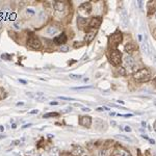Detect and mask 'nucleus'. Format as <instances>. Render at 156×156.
I'll return each mask as SVG.
<instances>
[{
	"mask_svg": "<svg viewBox=\"0 0 156 156\" xmlns=\"http://www.w3.org/2000/svg\"><path fill=\"white\" fill-rule=\"evenodd\" d=\"M112 125H114H114H116V122H114V121H112Z\"/></svg>",
	"mask_w": 156,
	"mask_h": 156,
	"instance_id": "49530a36",
	"label": "nucleus"
},
{
	"mask_svg": "<svg viewBox=\"0 0 156 156\" xmlns=\"http://www.w3.org/2000/svg\"><path fill=\"white\" fill-rule=\"evenodd\" d=\"M118 154L120 156H131V154L129 153L128 151H126V150H124V149H119L118 150Z\"/></svg>",
	"mask_w": 156,
	"mask_h": 156,
	"instance_id": "6ab92c4d",
	"label": "nucleus"
},
{
	"mask_svg": "<svg viewBox=\"0 0 156 156\" xmlns=\"http://www.w3.org/2000/svg\"><path fill=\"white\" fill-rule=\"evenodd\" d=\"M51 105H57V102H50Z\"/></svg>",
	"mask_w": 156,
	"mask_h": 156,
	"instance_id": "4c0bfd02",
	"label": "nucleus"
},
{
	"mask_svg": "<svg viewBox=\"0 0 156 156\" xmlns=\"http://www.w3.org/2000/svg\"><path fill=\"white\" fill-rule=\"evenodd\" d=\"M120 18H121V22L123 24V26L127 27V25H128V15H127V12L124 8H122L120 10Z\"/></svg>",
	"mask_w": 156,
	"mask_h": 156,
	"instance_id": "9d476101",
	"label": "nucleus"
},
{
	"mask_svg": "<svg viewBox=\"0 0 156 156\" xmlns=\"http://www.w3.org/2000/svg\"><path fill=\"white\" fill-rule=\"evenodd\" d=\"M152 35H153V37L156 40V28H154L153 31H152Z\"/></svg>",
	"mask_w": 156,
	"mask_h": 156,
	"instance_id": "c85d7f7f",
	"label": "nucleus"
},
{
	"mask_svg": "<svg viewBox=\"0 0 156 156\" xmlns=\"http://www.w3.org/2000/svg\"><path fill=\"white\" fill-rule=\"evenodd\" d=\"M110 155V150L109 149H101L99 151V156H109Z\"/></svg>",
	"mask_w": 156,
	"mask_h": 156,
	"instance_id": "a211bd4d",
	"label": "nucleus"
},
{
	"mask_svg": "<svg viewBox=\"0 0 156 156\" xmlns=\"http://www.w3.org/2000/svg\"><path fill=\"white\" fill-rule=\"evenodd\" d=\"M118 72H119V74L122 75V76H124V75L126 74V72H125V69L123 67H119V68H118Z\"/></svg>",
	"mask_w": 156,
	"mask_h": 156,
	"instance_id": "b1692460",
	"label": "nucleus"
},
{
	"mask_svg": "<svg viewBox=\"0 0 156 156\" xmlns=\"http://www.w3.org/2000/svg\"><path fill=\"white\" fill-rule=\"evenodd\" d=\"M96 110H98V112H103L104 108H103V107H98V108H97Z\"/></svg>",
	"mask_w": 156,
	"mask_h": 156,
	"instance_id": "473e14b6",
	"label": "nucleus"
},
{
	"mask_svg": "<svg viewBox=\"0 0 156 156\" xmlns=\"http://www.w3.org/2000/svg\"><path fill=\"white\" fill-rule=\"evenodd\" d=\"M118 102H119V103H121V104H124V101H121V100H119Z\"/></svg>",
	"mask_w": 156,
	"mask_h": 156,
	"instance_id": "a18cd8bd",
	"label": "nucleus"
},
{
	"mask_svg": "<svg viewBox=\"0 0 156 156\" xmlns=\"http://www.w3.org/2000/svg\"><path fill=\"white\" fill-rule=\"evenodd\" d=\"M114 156H120V155H119V154H116V155H114Z\"/></svg>",
	"mask_w": 156,
	"mask_h": 156,
	"instance_id": "8fccbe9b",
	"label": "nucleus"
},
{
	"mask_svg": "<svg viewBox=\"0 0 156 156\" xmlns=\"http://www.w3.org/2000/svg\"><path fill=\"white\" fill-rule=\"evenodd\" d=\"M16 127H17V126H16V124H12V128H14V129H15Z\"/></svg>",
	"mask_w": 156,
	"mask_h": 156,
	"instance_id": "37998d69",
	"label": "nucleus"
},
{
	"mask_svg": "<svg viewBox=\"0 0 156 156\" xmlns=\"http://www.w3.org/2000/svg\"><path fill=\"white\" fill-rule=\"evenodd\" d=\"M83 152H84L83 149H82L81 147L75 145V146H73L72 151H71V154H72L73 156H81L82 154H83Z\"/></svg>",
	"mask_w": 156,
	"mask_h": 156,
	"instance_id": "ddd939ff",
	"label": "nucleus"
},
{
	"mask_svg": "<svg viewBox=\"0 0 156 156\" xmlns=\"http://www.w3.org/2000/svg\"><path fill=\"white\" fill-rule=\"evenodd\" d=\"M53 8L56 12H64L66 8V4L62 1H54L53 2Z\"/></svg>",
	"mask_w": 156,
	"mask_h": 156,
	"instance_id": "4468645a",
	"label": "nucleus"
},
{
	"mask_svg": "<svg viewBox=\"0 0 156 156\" xmlns=\"http://www.w3.org/2000/svg\"><path fill=\"white\" fill-rule=\"evenodd\" d=\"M137 154H139V156H141V151H139V150H137Z\"/></svg>",
	"mask_w": 156,
	"mask_h": 156,
	"instance_id": "c03bdc74",
	"label": "nucleus"
},
{
	"mask_svg": "<svg viewBox=\"0 0 156 156\" xmlns=\"http://www.w3.org/2000/svg\"><path fill=\"white\" fill-rule=\"evenodd\" d=\"M133 78L136 81L139 82L148 81L151 78V72L146 68H143V69H139L135 72H133Z\"/></svg>",
	"mask_w": 156,
	"mask_h": 156,
	"instance_id": "f257e3e1",
	"label": "nucleus"
},
{
	"mask_svg": "<svg viewBox=\"0 0 156 156\" xmlns=\"http://www.w3.org/2000/svg\"><path fill=\"white\" fill-rule=\"evenodd\" d=\"M139 41H141V35H139Z\"/></svg>",
	"mask_w": 156,
	"mask_h": 156,
	"instance_id": "09e8293b",
	"label": "nucleus"
},
{
	"mask_svg": "<svg viewBox=\"0 0 156 156\" xmlns=\"http://www.w3.org/2000/svg\"><path fill=\"white\" fill-rule=\"evenodd\" d=\"M81 110H83V112H91V109H89V107H82Z\"/></svg>",
	"mask_w": 156,
	"mask_h": 156,
	"instance_id": "7c9ffc66",
	"label": "nucleus"
},
{
	"mask_svg": "<svg viewBox=\"0 0 156 156\" xmlns=\"http://www.w3.org/2000/svg\"><path fill=\"white\" fill-rule=\"evenodd\" d=\"M58 99H62V100H69V101H73V98H70V97H64V96H60L58 97Z\"/></svg>",
	"mask_w": 156,
	"mask_h": 156,
	"instance_id": "a878e982",
	"label": "nucleus"
},
{
	"mask_svg": "<svg viewBox=\"0 0 156 156\" xmlns=\"http://www.w3.org/2000/svg\"><path fill=\"white\" fill-rule=\"evenodd\" d=\"M110 116H116V114H114V112H110Z\"/></svg>",
	"mask_w": 156,
	"mask_h": 156,
	"instance_id": "79ce46f5",
	"label": "nucleus"
},
{
	"mask_svg": "<svg viewBox=\"0 0 156 156\" xmlns=\"http://www.w3.org/2000/svg\"><path fill=\"white\" fill-rule=\"evenodd\" d=\"M81 46H83V44H76V43H75V44H74V47H75V48H77V47H81Z\"/></svg>",
	"mask_w": 156,
	"mask_h": 156,
	"instance_id": "2f4dec72",
	"label": "nucleus"
},
{
	"mask_svg": "<svg viewBox=\"0 0 156 156\" xmlns=\"http://www.w3.org/2000/svg\"><path fill=\"white\" fill-rule=\"evenodd\" d=\"M96 35H97V29L89 30V31L87 33V35H85V42H87V43H91L95 39Z\"/></svg>",
	"mask_w": 156,
	"mask_h": 156,
	"instance_id": "2eb2a0df",
	"label": "nucleus"
},
{
	"mask_svg": "<svg viewBox=\"0 0 156 156\" xmlns=\"http://www.w3.org/2000/svg\"><path fill=\"white\" fill-rule=\"evenodd\" d=\"M6 96H8V94L5 93V91L2 89V87H0V100H3L6 98Z\"/></svg>",
	"mask_w": 156,
	"mask_h": 156,
	"instance_id": "412c9836",
	"label": "nucleus"
},
{
	"mask_svg": "<svg viewBox=\"0 0 156 156\" xmlns=\"http://www.w3.org/2000/svg\"><path fill=\"white\" fill-rule=\"evenodd\" d=\"M66 42H67V35H66V33H64V32H62V35H58V37H54V43L56 45H62V46H64V44Z\"/></svg>",
	"mask_w": 156,
	"mask_h": 156,
	"instance_id": "f8f14e48",
	"label": "nucleus"
},
{
	"mask_svg": "<svg viewBox=\"0 0 156 156\" xmlns=\"http://www.w3.org/2000/svg\"><path fill=\"white\" fill-rule=\"evenodd\" d=\"M71 110H72V108H71V107H68V108L66 109V112H71Z\"/></svg>",
	"mask_w": 156,
	"mask_h": 156,
	"instance_id": "f704fd0d",
	"label": "nucleus"
},
{
	"mask_svg": "<svg viewBox=\"0 0 156 156\" xmlns=\"http://www.w3.org/2000/svg\"><path fill=\"white\" fill-rule=\"evenodd\" d=\"M122 40H123V35H122L121 32H114V35H112L109 37V44L114 46V47H116L118 45L121 44Z\"/></svg>",
	"mask_w": 156,
	"mask_h": 156,
	"instance_id": "39448f33",
	"label": "nucleus"
},
{
	"mask_svg": "<svg viewBox=\"0 0 156 156\" xmlns=\"http://www.w3.org/2000/svg\"><path fill=\"white\" fill-rule=\"evenodd\" d=\"M156 12V0L154 1H149L147 3V14L148 16H151Z\"/></svg>",
	"mask_w": 156,
	"mask_h": 156,
	"instance_id": "1a4fd4ad",
	"label": "nucleus"
},
{
	"mask_svg": "<svg viewBox=\"0 0 156 156\" xmlns=\"http://www.w3.org/2000/svg\"><path fill=\"white\" fill-rule=\"evenodd\" d=\"M57 31H58V28L56 27V26H54V25H51V26H49V27L47 28V30H46V32H47L48 35H56Z\"/></svg>",
	"mask_w": 156,
	"mask_h": 156,
	"instance_id": "f3484780",
	"label": "nucleus"
},
{
	"mask_svg": "<svg viewBox=\"0 0 156 156\" xmlns=\"http://www.w3.org/2000/svg\"><path fill=\"white\" fill-rule=\"evenodd\" d=\"M141 49H143V52H144L145 54H147V55L150 54V49H149V43H148V41H147V37H146V41L141 43Z\"/></svg>",
	"mask_w": 156,
	"mask_h": 156,
	"instance_id": "dca6fc26",
	"label": "nucleus"
},
{
	"mask_svg": "<svg viewBox=\"0 0 156 156\" xmlns=\"http://www.w3.org/2000/svg\"><path fill=\"white\" fill-rule=\"evenodd\" d=\"M123 62H124L125 66H126L127 68L135 71V62H134L133 57H132L131 55H126V56L123 58Z\"/></svg>",
	"mask_w": 156,
	"mask_h": 156,
	"instance_id": "423d86ee",
	"label": "nucleus"
},
{
	"mask_svg": "<svg viewBox=\"0 0 156 156\" xmlns=\"http://www.w3.org/2000/svg\"><path fill=\"white\" fill-rule=\"evenodd\" d=\"M69 77H70V78H72V79H75V80L81 79V78H82L81 75H75V74H70Z\"/></svg>",
	"mask_w": 156,
	"mask_h": 156,
	"instance_id": "5701e85b",
	"label": "nucleus"
},
{
	"mask_svg": "<svg viewBox=\"0 0 156 156\" xmlns=\"http://www.w3.org/2000/svg\"><path fill=\"white\" fill-rule=\"evenodd\" d=\"M92 85H84V87H73V89H92Z\"/></svg>",
	"mask_w": 156,
	"mask_h": 156,
	"instance_id": "393cba45",
	"label": "nucleus"
},
{
	"mask_svg": "<svg viewBox=\"0 0 156 156\" xmlns=\"http://www.w3.org/2000/svg\"><path fill=\"white\" fill-rule=\"evenodd\" d=\"M85 156H87V155H85Z\"/></svg>",
	"mask_w": 156,
	"mask_h": 156,
	"instance_id": "5fc2aeb1",
	"label": "nucleus"
},
{
	"mask_svg": "<svg viewBox=\"0 0 156 156\" xmlns=\"http://www.w3.org/2000/svg\"><path fill=\"white\" fill-rule=\"evenodd\" d=\"M60 156H73V155L70 153V152H62V153H60Z\"/></svg>",
	"mask_w": 156,
	"mask_h": 156,
	"instance_id": "bb28decb",
	"label": "nucleus"
},
{
	"mask_svg": "<svg viewBox=\"0 0 156 156\" xmlns=\"http://www.w3.org/2000/svg\"><path fill=\"white\" fill-rule=\"evenodd\" d=\"M68 50H69V48H68L67 46H62V47H60V51H62V52H68Z\"/></svg>",
	"mask_w": 156,
	"mask_h": 156,
	"instance_id": "cd10ccee",
	"label": "nucleus"
},
{
	"mask_svg": "<svg viewBox=\"0 0 156 156\" xmlns=\"http://www.w3.org/2000/svg\"><path fill=\"white\" fill-rule=\"evenodd\" d=\"M153 129L155 130V132H156V121L154 122V124H153Z\"/></svg>",
	"mask_w": 156,
	"mask_h": 156,
	"instance_id": "c9c22d12",
	"label": "nucleus"
},
{
	"mask_svg": "<svg viewBox=\"0 0 156 156\" xmlns=\"http://www.w3.org/2000/svg\"><path fill=\"white\" fill-rule=\"evenodd\" d=\"M17 105H23V102H20V103H17Z\"/></svg>",
	"mask_w": 156,
	"mask_h": 156,
	"instance_id": "de8ad7c7",
	"label": "nucleus"
},
{
	"mask_svg": "<svg viewBox=\"0 0 156 156\" xmlns=\"http://www.w3.org/2000/svg\"><path fill=\"white\" fill-rule=\"evenodd\" d=\"M79 124L83 127H87V128H89L91 125H92V118L89 116H80L79 119Z\"/></svg>",
	"mask_w": 156,
	"mask_h": 156,
	"instance_id": "6e6552de",
	"label": "nucleus"
},
{
	"mask_svg": "<svg viewBox=\"0 0 156 156\" xmlns=\"http://www.w3.org/2000/svg\"><path fill=\"white\" fill-rule=\"evenodd\" d=\"M19 81H20L21 83H24V84H26V83H27V82L25 81V80H23V79H19Z\"/></svg>",
	"mask_w": 156,
	"mask_h": 156,
	"instance_id": "72a5a7b5",
	"label": "nucleus"
},
{
	"mask_svg": "<svg viewBox=\"0 0 156 156\" xmlns=\"http://www.w3.org/2000/svg\"><path fill=\"white\" fill-rule=\"evenodd\" d=\"M37 112H39L37 110H32V112H30V114H37Z\"/></svg>",
	"mask_w": 156,
	"mask_h": 156,
	"instance_id": "ea45409f",
	"label": "nucleus"
},
{
	"mask_svg": "<svg viewBox=\"0 0 156 156\" xmlns=\"http://www.w3.org/2000/svg\"><path fill=\"white\" fill-rule=\"evenodd\" d=\"M102 23V18L101 17H94L91 19L89 23V26L93 29H98L100 27V25Z\"/></svg>",
	"mask_w": 156,
	"mask_h": 156,
	"instance_id": "0eeeda50",
	"label": "nucleus"
},
{
	"mask_svg": "<svg viewBox=\"0 0 156 156\" xmlns=\"http://www.w3.org/2000/svg\"><path fill=\"white\" fill-rule=\"evenodd\" d=\"M153 83L155 84V87H156V77H155V78H154V79H153Z\"/></svg>",
	"mask_w": 156,
	"mask_h": 156,
	"instance_id": "a19ab883",
	"label": "nucleus"
},
{
	"mask_svg": "<svg viewBox=\"0 0 156 156\" xmlns=\"http://www.w3.org/2000/svg\"><path fill=\"white\" fill-rule=\"evenodd\" d=\"M78 12H79V15L81 16V18L89 16V14L92 12V5H91V3H89V2L82 3L79 8H78Z\"/></svg>",
	"mask_w": 156,
	"mask_h": 156,
	"instance_id": "20e7f679",
	"label": "nucleus"
},
{
	"mask_svg": "<svg viewBox=\"0 0 156 156\" xmlns=\"http://www.w3.org/2000/svg\"><path fill=\"white\" fill-rule=\"evenodd\" d=\"M155 18H156V12H155Z\"/></svg>",
	"mask_w": 156,
	"mask_h": 156,
	"instance_id": "603ef678",
	"label": "nucleus"
},
{
	"mask_svg": "<svg viewBox=\"0 0 156 156\" xmlns=\"http://www.w3.org/2000/svg\"><path fill=\"white\" fill-rule=\"evenodd\" d=\"M27 45L30 48H32V49H35V50H39V49H41V47H42V43H41V41L39 40L35 35H32V33L28 37Z\"/></svg>",
	"mask_w": 156,
	"mask_h": 156,
	"instance_id": "f03ea898",
	"label": "nucleus"
},
{
	"mask_svg": "<svg viewBox=\"0 0 156 156\" xmlns=\"http://www.w3.org/2000/svg\"><path fill=\"white\" fill-rule=\"evenodd\" d=\"M135 50H136V45L133 42H129L125 45V51H126V53L128 55L132 54Z\"/></svg>",
	"mask_w": 156,
	"mask_h": 156,
	"instance_id": "9b49d317",
	"label": "nucleus"
},
{
	"mask_svg": "<svg viewBox=\"0 0 156 156\" xmlns=\"http://www.w3.org/2000/svg\"><path fill=\"white\" fill-rule=\"evenodd\" d=\"M110 62L114 66H120L122 62V53L118 49H114L110 52Z\"/></svg>",
	"mask_w": 156,
	"mask_h": 156,
	"instance_id": "7ed1b4c3",
	"label": "nucleus"
},
{
	"mask_svg": "<svg viewBox=\"0 0 156 156\" xmlns=\"http://www.w3.org/2000/svg\"><path fill=\"white\" fill-rule=\"evenodd\" d=\"M141 125H143V127H146V122H141Z\"/></svg>",
	"mask_w": 156,
	"mask_h": 156,
	"instance_id": "58836bf2",
	"label": "nucleus"
},
{
	"mask_svg": "<svg viewBox=\"0 0 156 156\" xmlns=\"http://www.w3.org/2000/svg\"><path fill=\"white\" fill-rule=\"evenodd\" d=\"M124 130H125V131H127V132H130V131H131V128H130L129 126H126L124 128Z\"/></svg>",
	"mask_w": 156,
	"mask_h": 156,
	"instance_id": "c756f323",
	"label": "nucleus"
},
{
	"mask_svg": "<svg viewBox=\"0 0 156 156\" xmlns=\"http://www.w3.org/2000/svg\"><path fill=\"white\" fill-rule=\"evenodd\" d=\"M116 137H119V139H124V141H133V139H130L129 136H126V135H123V134H116Z\"/></svg>",
	"mask_w": 156,
	"mask_h": 156,
	"instance_id": "aec40b11",
	"label": "nucleus"
},
{
	"mask_svg": "<svg viewBox=\"0 0 156 156\" xmlns=\"http://www.w3.org/2000/svg\"><path fill=\"white\" fill-rule=\"evenodd\" d=\"M0 28H1V23H0Z\"/></svg>",
	"mask_w": 156,
	"mask_h": 156,
	"instance_id": "3c124183",
	"label": "nucleus"
},
{
	"mask_svg": "<svg viewBox=\"0 0 156 156\" xmlns=\"http://www.w3.org/2000/svg\"><path fill=\"white\" fill-rule=\"evenodd\" d=\"M149 141H150V143H151V144H155V141H154V139H149Z\"/></svg>",
	"mask_w": 156,
	"mask_h": 156,
	"instance_id": "e433bc0d",
	"label": "nucleus"
},
{
	"mask_svg": "<svg viewBox=\"0 0 156 156\" xmlns=\"http://www.w3.org/2000/svg\"><path fill=\"white\" fill-rule=\"evenodd\" d=\"M154 156H156V155H154Z\"/></svg>",
	"mask_w": 156,
	"mask_h": 156,
	"instance_id": "864d4df0",
	"label": "nucleus"
},
{
	"mask_svg": "<svg viewBox=\"0 0 156 156\" xmlns=\"http://www.w3.org/2000/svg\"><path fill=\"white\" fill-rule=\"evenodd\" d=\"M58 114L57 112H49V114H45L43 118H51V116H57Z\"/></svg>",
	"mask_w": 156,
	"mask_h": 156,
	"instance_id": "4be33fe9",
	"label": "nucleus"
}]
</instances>
